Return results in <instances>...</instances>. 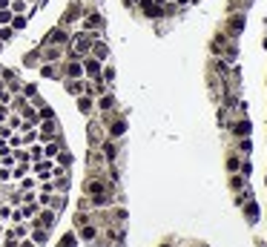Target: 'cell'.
I'll list each match as a JSON object with an SVG mask.
<instances>
[{
  "mask_svg": "<svg viewBox=\"0 0 267 247\" xmlns=\"http://www.w3.org/2000/svg\"><path fill=\"white\" fill-rule=\"evenodd\" d=\"M32 176L37 178V184H43V181H52V178H55V161H52V158L32 161Z\"/></svg>",
  "mask_w": 267,
  "mask_h": 247,
  "instance_id": "obj_1",
  "label": "cell"
},
{
  "mask_svg": "<svg viewBox=\"0 0 267 247\" xmlns=\"http://www.w3.org/2000/svg\"><path fill=\"white\" fill-rule=\"evenodd\" d=\"M241 29H244V15H241V12L230 15V18H227V35H230V37H238Z\"/></svg>",
  "mask_w": 267,
  "mask_h": 247,
  "instance_id": "obj_12",
  "label": "cell"
},
{
  "mask_svg": "<svg viewBox=\"0 0 267 247\" xmlns=\"http://www.w3.org/2000/svg\"><path fill=\"white\" fill-rule=\"evenodd\" d=\"M40 75H43V78H58L55 63H43V66H40Z\"/></svg>",
  "mask_w": 267,
  "mask_h": 247,
  "instance_id": "obj_42",
  "label": "cell"
},
{
  "mask_svg": "<svg viewBox=\"0 0 267 247\" xmlns=\"http://www.w3.org/2000/svg\"><path fill=\"white\" fill-rule=\"evenodd\" d=\"M6 144H9L12 150H20V147H23V135H20V132H12V135L6 138Z\"/></svg>",
  "mask_w": 267,
  "mask_h": 247,
  "instance_id": "obj_38",
  "label": "cell"
},
{
  "mask_svg": "<svg viewBox=\"0 0 267 247\" xmlns=\"http://www.w3.org/2000/svg\"><path fill=\"white\" fill-rule=\"evenodd\" d=\"M69 40H72V35L66 32V26H55V29L46 35L43 46H69Z\"/></svg>",
  "mask_w": 267,
  "mask_h": 247,
  "instance_id": "obj_5",
  "label": "cell"
},
{
  "mask_svg": "<svg viewBox=\"0 0 267 247\" xmlns=\"http://www.w3.org/2000/svg\"><path fill=\"white\" fill-rule=\"evenodd\" d=\"M75 245H78L75 230H72V233H63V236H60V242H58V247H75Z\"/></svg>",
  "mask_w": 267,
  "mask_h": 247,
  "instance_id": "obj_36",
  "label": "cell"
},
{
  "mask_svg": "<svg viewBox=\"0 0 267 247\" xmlns=\"http://www.w3.org/2000/svg\"><path fill=\"white\" fill-rule=\"evenodd\" d=\"M101 155H104V161H107V164H112V161L118 158V147H115V141H112V138H104V141H101Z\"/></svg>",
  "mask_w": 267,
  "mask_h": 247,
  "instance_id": "obj_14",
  "label": "cell"
},
{
  "mask_svg": "<svg viewBox=\"0 0 267 247\" xmlns=\"http://www.w3.org/2000/svg\"><path fill=\"white\" fill-rule=\"evenodd\" d=\"M109 92V84H104L101 78L98 81H87V95H92V98H101V95Z\"/></svg>",
  "mask_w": 267,
  "mask_h": 247,
  "instance_id": "obj_18",
  "label": "cell"
},
{
  "mask_svg": "<svg viewBox=\"0 0 267 247\" xmlns=\"http://www.w3.org/2000/svg\"><path fill=\"white\" fill-rule=\"evenodd\" d=\"M9 112H12V109H9V104H0V124H6Z\"/></svg>",
  "mask_w": 267,
  "mask_h": 247,
  "instance_id": "obj_49",
  "label": "cell"
},
{
  "mask_svg": "<svg viewBox=\"0 0 267 247\" xmlns=\"http://www.w3.org/2000/svg\"><path fill=\"white\" fill-rule=\"evenodd\" d=\"M26 104H29V98H26L23 92H18V95H12V101H9V109H12V112H20Z\"/></svg>",
  "mask_w": 267,
  "mask_h": 247,
  "instance_id": "obj_26",
  "label": "cell"
},
{
  "mask_svg": "<svg viewBox=\"0 0 267 247\" xmlns=\"http://www.w3.org/2000/svg\"><path fill=\"white\" fill-rule=\"evenodd\" d=\"M29 224H32V227H43V230H49V233H52V230H55V224H58V213H55L52 207H40V210H37V216L32 218Z\"/></svg>",
  "mask_w": 267,
  "mask_h": 247,
  "instance_id": "obj_2",
  "label": "cell"
},
{
  "mask_svg": "<svg viewBox=\"0 0 267 247\" xmlns=\"http://www.w3.org/2000/svg\"><path fill=\"white\" fill-rule=\"evenodd\" d=\"M259 247H267V242H259Z\"/></svg>",
  "mask_w": 267,
  "mask_h": 247,
  "instance_id": "obj_58",
  "label": "cell"
},
{
  "mask_svg": "<svg viewBox=\"0 0 267 247\" xmlns=\"http://www.w3.org/2000/svg\"><path fill=\"white\" fill-rule=\"evenodd\" d=\"M138 9H141V15L149 18V20H161L164 18V6H155V0H141Z\"/></svg>",
  "mask_w": 267,
  "mask_h": 247,
  "instance_id": "obj_9",
  "label": "cell"
},
{
  "mask_svg": "<svg viewBox=\"0 0 267 247\" xmlns=\"http://www.w3.org/2000/svg\"><path fill=\"white\" fill-rule=\"evenodd\" d=\"M66 78H84V63H81V58H69L66 61Z\"/></svg>",
  "mask_w": 267,
  "mask_h": 247,
  "instance_id": "obj_19",
  "label": "cell"
},
{
  "mask_svg": "<svg viewBox=\"0 0 267 247\" xmlns=\"http://www.w3.org/2000/svg\"><path fill=\"white\" fill-rule=\"evenodd\" d=\"M241 210H244V216H247V221H250V224H253V221L259 218V213H262V210H259V204H256V198H250Z\"/></svg>",
  "mask_w": 267,
  "mask_h": 247,
  "instance_id": "obj_24",
  "label": "cell"
},
{
  "mask_svg": "<svg viewBox=\"0 0 267 247\" xmlns=\"http://www.w3.org/2000/svg\"><path fill=\"white\" fill-rule=\"evenodd\" d=\"M9 26L15 29V35H20V32H23V29H26V26H29V18H26V15H15Z\"/></svg>",
  "mask_w": 267,
  "mask_h": 247,
  "instance_id": "obj_29",
  "label": "cell"
},
{
  "mask_svg": "<svg viewBox=\"0 0 267 247\" xmlns=\"http://www.w3.org/2000/svg\"><path fill=\"white\" fill-rule=\"evenodd\" d=\"M26 150H29V158H32V161H40V158H43V144H40V141L29 144Z\"/></svg>",
  "mask_w": 267,
  "mask_h": 247,
  "instance_id": "obj_34",
  "label": "cell"
},
{
  "mask_svg": "<svg viewBox=\"0 0 267 247\" xmlns=\"http://www.w3.org/2000/svg\"><path fill=\"white\" fill-rule=\"evenodd\" d=\"M12 181V167H0V184H9Z\"/></svg>",
  "mask_w": 267,
  "mask_h": 247,
  "instance_id": "obj_48",
  "label": "cell"
},
{
  "mask_svg": "<svg viewBox=\"0 0 267 247\" xmlns=\"http://www.w3.org/2000/svg\"><path fill=\"white\" fill-rule=\"evenodd\" d=\"M12 18H15V12H12V9H0V26H9V23H12Z\"/></svg>",
  "mask_w": 267,
  "mask_h": 247,
  "instance_id": "obj_45",
  "label": "cell"
},
{
  "mask_svg": "<svg viewBox=\"0 0 267 247\" xmlns=\"http://www.w3.org/2000/svg\"><path fill=\"white\" fill-rule=\"evenodd\" d=\"M95 109L98 112H112L115 109V95L107 92V95H101V98H95Z\"/></svg>",
  "mask_w": 267,
  "mask_h": 247,
  "instance_id": "obj_16",
  "label": "cell"
},
{
  "mask_svg": "<svg viewBox=\"0 0 267 247\" xmlns=\"http://www.w3.org/2000/svg\"><path fill=\"white\" fill-rule=\"evenodd\" d=\"M101 81H104V84H112V81H115V66H112V63H104V69H101Z\"/></svg>",
  "mask_w": 267,
  "mask_h": 247,
  "instance_id": "obj_31",
  "label": "cell"
},
{
  "mask_svg": "<svg viewBox=\"0 0 267 247\" xmlns=\"http://www.w3.org/2000/svg\"><path fill=\"white\" fill-rule=\"evenodd\" d=\"M89 55H92V58H98V61H109V46H107V43H104V37H98V40H95V43H92V49H89Z\"/></svg>",
  "mask_w": 267,
  "mask_h": 247,
  "instance_id": "obj_15",
  "label": "cell"
},
{
  "mask_svg": "<svg viewBox=\"0 0 267 247\" xmlns=\"http://www.w3.org/2000/svg\"><path fill=\"white\" fill-rule=\"evenodd\" d=\"M18 164V158H15V150H9V153L0 155V167H15Z\"/></svg>",
  "mask_w": 267,
  "mask_h": 247,
  "instance_id": "obj_39",
  "label": "cell"
},
{
  "mask_svg": "<svg viewBox=\"0 0 267 247\" xmlns=\"http://www.w3.org/2000/svg\"><path fill=\"white\" fill-rule=\"evenodd\" d=\"M81 63H84V78H87V81H98V78H101L104 61H98V58L87 55V58H81Z\"/></svg>",
  "mask_w": 267,
  "mask_h": 247,
  "instance_id": "obj_6",
  "label": "cell"
},
{
  "mask_svg": "<svg viewBox=\"0 0 267 247\" xmlns=\"http://www.w3.org/2000/svg\"><path fill=\"white\" fill-rule=\"evenodd\" d=\"M0 78H3V84H12V81H18V72H15V69H6V66H3Z\"/></svg>",
  "mask_w": 267,
  "mask_h": 247,
  "instance_id": "obj_44",
  "label": "cell"
},
{
  "mask_svg": "<svg viewBox=\"0 0 267 247\" xmlns=\"http://www.w3.org/2000/svg\"><path fill=\"white\" fill-rule=\"evenodd\" d=\"M29 236H32V242H35L37 247H43L46 242H49V230H43V227H32Z\"/></svg>",
  "mask_w": 267,
  "mask_h": 247,
  "instance_id": "obj_23",
  "label": "cell"
},
{
  "mask_svg": "<svg viewBox=\"0 0 267 247\" xmlns=\"http://www.w3.org/2000/svg\"><path fill=\"white\" fill-rule=\"evenodd\" d=\"M60 150H63V144H60V138H55V141H46V144H43V158H52V161H55V158H58V153Z\"/></svg>",
  "mask_w": 267,
  "mask_h": 247,
  "instance_id": "obj_22",
  "label": "cell"
},
{
  "mask_svg": "<svg viewBox=\"0 0 267 247\" xmlns=\"http://www.w3.org/2000/svg\"><path fill=\"white\" fill-rule=\"evenodd\" d=\"M230 132H233L236 138H250V135H253V121H250L247 115H241L238 121L230 124Z\"/></svg>",
  "mask_w": 267,
  "mask_h": 247,
  "instance_id": "obj_8",
  "label": "cell"
},
{
  "mask_svg": "<svg viewBox=\"0 0 267 247\" xmlns=\"http://www.w3.org/2000/svg\"><path fill=\"white\" fill-rule=\"evenodd\" d=\"M18 190H20V193H29V190H37V178H35V176H23V178H20V181H18Z\"/></svg>",
  "mask_w": 267,
  "mask_h": 247,
  "instance_id": "obj_28",
  "label": "cell"
},
{
  "mask_svg": "<svg viewBox=\"0 0 267 247\" xmlns=\"http://www.w3.org/2000/svg\"><path fill=\"white\" fill-rule=\"evenodd\" d=\"M29 173H32V164H20V161H18V164L12 167V181H20V178L29 176Z\"/></svg>",
  "mask_w": 267,
  "mask_h": 247,
  "instance_id": "obj_27",
  "label": "cell"
},
{
  "mask_svg": "<svg viewBox=\"0 0 267 247\" xmlns=\"http://www.w3.org/2000/svg\"><path fill=\"white\" fill-rule=\"evenodd\" d=\"M35 193H37V204H40V207H49V204H52V195H55V193H43V190H35Z\"/></svg>",
  "mask_w": 267,
  "mask_h": 247,
  "instance_id": "obj_41",
  "label": "cell"
},
{
  "mask_svg": "<svg viewBox=\"0 0 267 247\" xmlns=\"http://www.w3.org/2000/svg\"><path fill=\"white\" fill-rule=\"evenodd\" d=\"M178 9H187V6H193V0H173Z\"/></svg>",
  "mask_w": 267,
  "mask_h": 247,
  "instance_id": "obj_53",
  "label": "cell"
},
{
  "mask_svg": "<svg viewBox=\"0 0 267 247\" xmlns=\"http://www.w3.org/2000/svg\"><path fill=\"white\" fill-rule=\"evenodd\" d=\"M63 92L69 98H78V95L87 92V78H66L63 81Z\"/></svg>",
  "mask_w": 267,
  "mask_h": 247,
  "instance_id": "obj_7",
  "label": "cell"
},
{
  "mask_svg": "<svg viewBox=\"0 0 267 247\" xmlns=\"http://www.w3.org/2000/svg\"><path fill=\"white\" fill-rule=\"evenodd\" d=\"M158 247H173V245H158Z\"/></svg>",
  "mask_w": 267,
  "mask_h": 247,
  "instance_id": "obj_59",
  "label": "cell"
},
{
  "mask_svg": "<svg viewBox=\"0 0 267 247\" xmlns=\"http://www.w3.org/2000/svg\"><path fill=\"white\" fill-rule=\"evenodd\" d=\"M66 55V46H46L43 49V63H58Z\"/></svg>",
  "mask_w": 267,
  "mask_h": 247,
  "instance_id": "obj_17",
  "label": "cell"
},
{
  "mask_svg": "<svg viewBox=\"0 0 267 247\" xmlns=\"http://www.w3.org/2000/svg\"><path fill=\"white\" fill-rule=\"evenodd\" d=\"M81 29L84 32H104V15H101L98 9H84Z\"/></svg>",
  "mask_w": 267,
  "mask_h": 247,
  "instance_id": "obj_4",
  "label": "cell"
},
{
  "mask_svg": "<svg viewBox=\"0 0 267 247\" xmlns=\"http://www.w3.org/2000/svg\"><path fill=\"white\" fill-rule=\"evenodd\" d=\"M124 132H126V121H124V118H115V121L109 118V124H107V138L118 141V138L124 135Z\"/></svg>",
  "mask_w": 267,
  "mask_h": 247,
  "instance_id": "obj_11",
  "label": "cell"
},
{
  "mask_svg": "<svg viewBox=\"0 0 267 247\" xmlns=\"http://www.w3.org/2000/svg\"><path fill=\"white\" fill-rule=\"evenodd\" d=\"M37 210H40L37 198H29V201H23V204H20V213H23V218H26V221H32V218L37 216Z\"/></svg>",
  "mask_w": 267,
  "mask_h": 247,
  "instance_id": "obj_20",
  "label": "cell"
},
{
  "mask_svg": "<svg viewBox=\"0 0 267 247\" xmlns=\"http://www.w3.org/2000/svg\"><path fill=\"white\" fill-rule=\"evenodd\" d=\"M29 3H40V6H43V3H46V0H29Z\"/></svg>",
  "mask_w": 267,
  "mask_h": 247,
  "instance_id": "obj_56",
  "label": "cell"
},
{
  "mask_svg": "<svg viewBox=\"0 0 267 247\" xmlns=\"http://www.w3.org/2000/svg\"><path fill=\"white\" fill-rule=\"evenodd\" d=\"M18 247H37V245L32 242V236H26V239H20V242H18Z\"/></svg>",
  "mask_w": 267,
  "mask_h": 247,
  "instance_id": "obj_52",
  "label": "cell"
},
{
  "mask_svg": "<svg viewBox=\"0 0 267 247\" xmlns=\"http://www.w3.org/2000/svg\"><path fill=\"white\" fill-rule=\"evenodd\" d=\"M15 158H18L20 164H32V158H29V150H26V147H20V150H15Z\"/></svg>",
  "mask_w": 267,
  "mask_h": 247,
  "instance_id": "obj_46",
  "label": "cell"
},
{
  "mask_svg": "<svg viewBox=\"0 0 267 247\" xmlns=\"http://www.w3.org/2000/svg\"><path fill=\"white\" fill-rule=\"evenodd\" d=\"M238 167H241V155L230 153L227 155V173H238Z\"/></svg>",
  "mask_w": 267,
  "mask_h": 247,
  "instance_id": "obj_35",
  "label": "cell"
},
{
  "mask_svg": "<svg viewBox=\"0 0 267 247\" xmlns=\"http://www.w3.org/2000/svg\"><path fill=\"white\" fill-rule=\"evenodd\" d=\"M238 173H241L244 178H250V176H253V161H250V158H241V167H238Z\"/></svg>",
  "mask_w": 267,
  "mask_h": 247,
  "instance_id": "obj_40",
  "label": "cell"
},
{
  "mask_svg": "<svg viewBox=\"0 0 267 247\" xmlns=\"http://www.w3.org/2000/svg\"><path fill=\"white\" fill-rule=\"evenodd\" d=\"M9 3H12V0H0V9H9Z\"/></svg>",
  "mask_w": 267,
  "mask_h": 247,
  "instance_id": "obj_55",
  "label": "cell"
},
{
  "mask_svg": "<svg viewBox=\"0 0 267 247\" xmlns=\"http://www.w3.org/2000/svg\"><path fill=\"white\" fill-rule=\"evenodd\" d=\"M3 46H6V43H3V40H0V55H3Z\"/></svg>",
  "mask_w": 267,
  "mask_h": 247,
  "instance_id": "obj_57",
  "label": "cell"
},
{
  "mask_svg": "<svg viewBox=\"0 0 267 247\" xmlns=\"http://www.w3.org/2000/svg\"><path fill=\"white\" fill-rule=\"evenodd\" d=\"M75 236H78V242H84V245H89V242H95V239H98V224H92V221H87V224L75 227Z\"/></svg>",
  "mask_w": 267,
  "mask_h": 247,
  "instance_id": "obj_10",
  "label": "cell"
},
{
  "mask_svg": "<svg viewBox=\"0 0 267 247\" xmlns=\"http://www.w3.org/2000/svg\"><path fill=\"white\" fill-rule=\"evenodd\" d=\"M121 3H124V6H126V9H135V6H138V3H141V0H121Z\"/></svg>",
  "mask_w": 267,
  "mask_h": 247,
  "instance_id": "obj_54",
  "label": "cell"
},
{
  "mask_svg": "<svg viewBox=\"0 0 267 247\" xmlns=\"http://www.w3.org/2000/svg\"><path fill=\"white\" fill-rule=\"evenodd\" d=\"M0 72H3V63H0Z\"/></svg>",
  "mask_w": 267,
  "mask_h": 247,
  "instance_id": "obj_60",
  "label": "cell"
},
{
  "mask_svg": "<svg viewBox=\"0 0 267 247\" xmlns=\"http://www.w3.org/2000/svg\"><path fill=\"white\" fill-rule=\"evenodd\" d=\"M20 92L26 95L29 101H32V98H37V89H35V84H23V87H20Z\"/></svg>",
  "mask_w": 267,
  "mask_h": 247,
  "instance_id": "obj_47",
  "label": "cell"
},
{
  "mask_svg": "<svg viewBox=\"0 0 267 247\" xmlns=\"http://www.w3.org/2000/svg\"><path fill=\"white\" fill-rule=\"evenodd\" d=\"M12 132H15V129H9V124H0V138H3V141H6Z\"/></svg>",
  "mask_w": 267,
  "mask_h": 247,
  "instance_id": "obj_50",
  "label": "cell"
},
{
  "mask_svg": "<svg viewBox=\"0 0 267 247\" xmlns=\"http://www.w3.org/2000/svg\"><path fill=\"white\" fill-rule=\"evenodd\" d=\"M75 106H78V112H81V115H92V112H95V98H92V95H78V98H75Z\"/></svg>",
  "mask_w": 267,
  "mask_h": 247,
  "instance_id": "obj_13",
  "label": "cell"
},
{
  "mask_svg": "<svg viewBox=\"0 0 267 247\" xmlns=\"http://www.w3.org/2000/svg\"><path fill=\"white\" fill-rule=\"evenodd\" d=\"M6 124H9V129H15V132H20V129H23V118H20V112H9Z\"/></svg>",
  "mask_w": 267,
  "mask_h": 247,
  "instance_id": "obj_30",
  "label": "cell"
},
{
  "mask_svg": "<svg viewBox=\"0 0 267 247\" xmlns=\"http://www.w3.org/2000/svg\"><path fill=\"white\" fill-rule=\"evenodd\" d=\"M247 181H250V178H244L241 173H230V190H233V193H238V190H244V187H250Z\"/></svg>",
  "mask_w": 267,
  "mask_h": 247,
  "instance_id": "obj_25",
  "label": "cell"
},
{
  "mask_svg": "<svg viewBox=\"0 0 267 247\" xmlns=\"http://www.w3.org/2000/svg\"><path fill=\"white\" fill-rule=\"evenodd\" d=\"M9 9H12L15 15H26V12H29V0H12Z\"/></svg>",
  "mask_w": 267,
  "mask_h": 247,
  "instance_id": "obj_32",
  "label": "cell"
},
{
  "mask_svg": "<svg viewBox=\"0 0 267 247\" xmlns=\"http://www.w3.org/2000/svg\"><path fill=\"white\" fill-rule=\"evenodd\" d=\"M55 164H58V167H69V164H72V153L63 147V150L58 153V158H55Z\"/></svg>",
  "mask_w": 267,
  "mask_h": 247,
  "instance_id": "obj_37",
  "label": "cell"
},
{
  "mask_svg": "<svg viewBox=\"0 0 267 247\" xmlns=\"http://www.w3.org/2000/svg\"><path fill=\"white\" fill-rule=\"evenodd\" d=\"M60 138V126H58V118H46V121L37 124V141L46 144V141H55Z\"/></svg>",
  "mask_w": 267,
  "mask_h": 247,
  "instance_id": "obj_3",
  "label": "cell"
},
{
  "mask_svg": "<svg viewBox=\"0 0 267 247\" xmlns=\"http://www.w3.org/2000/svg\"><path fill=\"white\" fill-rule=\"evenodd\" d=\"M89 218H87V213H78V216H75V221H72V224H75V227H81V224H87Z\"/></svg>",
  "mask_w": 267,
  "mask_h": 247,
  "instance_id": "obj_51",
  "label": "cell"
},
{
  "mask_svg": "<svg viewBox=\"0 0 267 247\" xmlns=\"http://www.w3.org/2000/svg\"><path fill=\"white\" fill-rule=\"evenodd\" d=\"M236 153L241 158H250V153H253V135L250 138H236Z\"/></svg>",
  "mask_w": 267,
  "mask_h": 247,
  "instance_id": "obj_21",
  "label": "cell"
},
{
  "mask_svg": "<svg viewBox=\"0 0 267 247\" xmlns=\"http://www.w3.org/2000/svg\"><path fill=\"white\" fill-rule=\"evenodd\" d=\"M49 207H52L55 213H60V210L66 207V193H55V195H52V204H49Z\"/></svg>",
  "mask_w": 267,
  "mask_h": 247,
  "instance_id": "obj_33",
  "label": "cell"
},
{
  "mask_svg": "<svg viewBox=\"0 0 267 247\" xmlns=\"http://www.w3.org/2000/svg\"><path fill=\"white\" fill-rule=\"evenodd\" d=\"M12 210H15V207H12L9 201H3V204H0V221H9V218H12Z\"/></svg>",
  "mask_w": 267,
  "mask_h": 247,
  "instance_id": "obj_43",
  "label": "cell"
}]
</instances>
